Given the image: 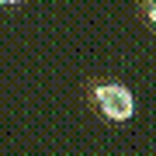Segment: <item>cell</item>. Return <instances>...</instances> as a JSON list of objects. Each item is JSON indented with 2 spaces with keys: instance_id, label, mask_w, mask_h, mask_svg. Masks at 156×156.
Segmentation results:
<instances>
[{
  "instance_id": "obj_2",
  "label": "cell",
  "mask_w": 156,
  "mask_h": 156,
  "mask_svg": "<svg viewBox=\"0 0 156 156\" xmlns=\"http://www.w3.org/2000/svg\"><path fill=\"white\" fill-rule=\"evenodd\" d=\"M146 17L156 24V0H146Z\"/></svg>"
},
{
  "instance_id": "obj_3",
  "label": "cell",
  "mask_w": 156,
  "mask_h": 156,
  "mask_svg": "<svg viewBox=\"0 0 156 156\" xmlns=\"http://www.w3.org/2000/svg\"><path fill=\"white\" fill-rule=\"evenodd\" d=\"M11 4H21V0H0V7H11Z\"/></svg>"
},
{
  "instance_id": "obj_1",
  "label": "cell",
  "mask_w": 156,
  "mask_h": 156,
  "mask_svg": "<svg viewBox=\"0 0 156 156\" xmlns=\"http://www.w3.org/2000/svg\"><path fill=\"white\" fill-rule=\"evenodd\" d=\"M90 97H94L97 111L104 115L108 122H128V118L135 115V94H132L125 83H115V80L97 83Z\"/></svg>"
}]
</instances>
